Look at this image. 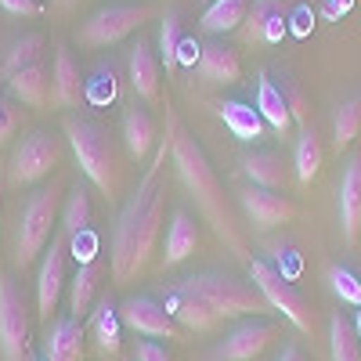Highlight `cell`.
<instances>
[{
    "label": "cell",
    "instance_id": "obj_13",
    "mask_svg": "<svg viewBox=\"0 0 361 361\" xmlns=\"http://www.w3.org/2000/svg\"><path fill=\"white\" fill-rule=\"evenodd\" d=\"M238 206H243V214L250 217V224L257 231L289 224L296 217V202L286 192H267V188H257V185L238 192Z\"/></svg>",
    "mask_w": 361,
    "mask_h": 361
},
{
    "label": "cell",
    "instance_id": "obj_5",
    "mask_svg": "<svg viewBox=\"0 0 361 361\" xmlns=\"http://www.w3.org/2000/svg\"><path fill=\"white\" fill-rule=\"evenodd\" d=\"M58 195H62V188L51 180L47 188H37L33 195H29V202L22 206L18 235H15V264H18V267L33 264V260L47 250L51 224H54V217H58Z\"/></svg>",
    "mask_w": 361,
    "mask_h": 361
},
{
    "label": "cell",
    "instance_id": "obj_1",
    "mask_svg": "<svg viewBox=\"0 0 361 361\" xmlns=\"http://www.w3.org/2000/svg\"><path fill=\"white\" fill-rule=\"evenodd\" d=\"M166 159H170V123L156 148V159L145 166V177L137 180V192L116 217V228H112V279L116 282L137 279L156 253L159 228H163V202H166L159 170L166 166Z\"/></svg>",
    "mask_w": 361,
    "mask_h": 361
},
{
    "label": "cell",
    "instance_id": "obj_34",
    "mask_svg": "<svg viewBox=\"0 0 361 361\" xmlns=\"http://www.w3.org/2000/svg\"><path fill=\"white\" fill-rule=\"evenodd\" d=\"M62 231L73 238L80 231H90V195L87 188H73L69 199H66V209H62Z\"/></svg>",
    "mask_w": 361,
    "mask_h": 361
},
{
    "label": "cell",
    "instance_id": "obj_41",
    "mask_svg": "<svg viewBox=\"0 0 361 361\" xmlns=\"http://www.w3.org/2000/svg\"><path fill=\"white\" fill-rule=\"evenodd\" d=\"M279 361H307V354L293 343V347H286V350H282V357H279Z\"/></svg>",
    "mask_w": 361,
    "mask_h": 361
},
{
    "label": "cell",
    "instance_id": "obj_25",
    "mask_svg": "<svg viewBox=\"0 0 361 361\" xmlns=\"http://www.w3.org/2000/svg\"><path fill=\"white\" fill-rule=\"evenodd\" d=\"M11 83V94L15 102L29 105V109H44L51 102V76L44 66H33V69H22L18 76L8 80Z\"/></svg>",
    "mask_w": 361,
    "mask_h": 361
},
{
    "label": "cell",
    "instance_id": "obj_12",
    "mask_svg": "<svg viewBox=\"0 0 361 361\" xmlns=\"http://www.w3.org/2000/svg\"><path fill=\"white\" fill-rule=\"evenodd\" d=\"M279 336V325L275 322H264V318H250L243 325H235L231 333L209 350L214 361H253L267 350V343Z\"/></svg>",
    "mask_w": 361,
    "mask_h": 361
},
{
    "label": "cell",
    "instance_id": "obj_8",
    "mask_svg": "<svg viewBox=\"0 0 361 361\" xmlns=\"http://www.w3.org/2000/svg\"><path fill=\"white\" fill-rule=\"evenodd\" d=\"M250 282L260 289V296L267 300V307L282 311V318H289L300 333H311V307H307L304 293H300L275 264L250 260Z\"/></svg>",
    "mask_w": 361,
    "mask_h": 361
},
{
    "label": "cell",
    "instance_id": "obj_9",
    "mask_svg": "<svg viewBox=\"0 0 361 361\" xmlns=\"http://www.w3.org/2000/svg\"><path fill=\"white\" fill-rule=\"evenodd\" d=\"M0 354L4 361H25L29 354V307L11 275L0 279Z\"/></svg>",
    "mask_w": 361,
    "mask_h": 361
},
{
    "label": "cell",
    "instance_id": "obj_10",
    "mask_svg": "<svg viewBox=\"0 0 361 361\" xmlns=\"http://www.w3.org/2000/svg\"><path fill=\"white\" fill-rule=\"evenodd\" d=\"M66 253H69V235L66 231L51 235V246L44 250L40 275H37V314L44 322H51V314L58 307V296L66 289Z\"/></svg>",
    "mask_w": 361,
    "mask_h": 361
},
{
    "label": "cell",
    "instance_id": "obj_19",
    "mask_svg": "<svg viewBox=\"0 0 361 361\" xmlns=\"http://www.w3.org/2000/svg\"><path fill=\"white\" fill-rule=\"evenodd\" d=\"M51 102L58 109H76L83 102V76H80V66L76 58L58 47L54 51V73H51Z\"/></svg>",
    "mask_w": 361,
    "mask_h": 361
},
{
    "label": "cell",
    "instance_id": "obj_11",
    "mask_svg": "<svg viewBox=\"0 0 361 361\" xmlns=\"http://www.w3.org/2000/svg\"><path fill=\"white\" fill-rule=\"evenodd\" d=\"M119 318H123L127 329H134L137 336L148 340H180V325L170 318V311L152 296H130L119 304Z\"/></svg>",
    "mask_w": 361,
    "mask_h": 361
},
{
    "label": "cell",
    "instance_id": "obj_30",
    "mask_svg": "<svg viewBox=\"0 0 361 361\" xmlns=\"http://www.w3.org/2000/svg\"><path fill=\"white\" fill-rule=\"evenodd\" d=\"M119 325H123V318H119V307L112 300H102V304L90 311V333H94V340L105 354L119 350Z\"/></svg>",
    "mask_w": 361,
    "mask_h": 361
},
{
    "label": "cell",
    "instance_id": "obj_21",
    "mask_svg": "<svg viewBox=\"0 0 361 361\" xmlns=\"http://www.w3.org/2000/svg\"><path fill=\"white\" fill-rule=\"evenodd\" d=\"M199 246V224L192 221L188 209H173V221L166 228V243H163V264L173 267L180 260H188Z\"/></svg>",
    "mask_w": 361,
    "mask_h": 361
},
{
    "label": "cell",
    "instance_id": "obj_35",
    "mask_svg": "<svg viewBox=\"0 0 361 361\" xmlns=\"http://www.w3.org/2000/svg\"><path fill=\"white\" fill-rule=\"evenodd\" d=\"M329 282H333V293L343 300V304L361 307V279L354 275L350 267H333L329 271Z\"/></svg>",
    "mask_w": 361,
    "mask_h": 361
},
{
    "label": "cell",
    "instance_id": "obj_23",
    "mask_svg": "<svg viewBox=\"0 0 361 361\" xmlns=\"http://www.w3.org/2000/svg\"><path fill=\"white\" fill-rule=\"evenodd\" d=\"M123 141H127V152L134 159H145L156 148V119L137 102L127 105V112H123Z\"/></svg>",
    "mask_w": 361,
    "mask_h": 361
},
{
    "label": "cell",
    "instance_id": "obj_4",
    "mask_svg": "<svg viewBox=\"0 0 361 361\" xmlns=\"http://www.w3.org/2000/svg\"><path fill=\"white\" fill-rule=\"evenodd\" d=\"M62 130L73 145V156H76L80 170L87 173V180L105 199H116L119 195V152H116L109 130L83 116H66Z\"/></svg>",
    "mask_w": 361,
    "mask_h": 361
},
{
    "label": "cell",
    "instance_id": "obj_6",
    "mask_svg": "<svg viewBox=\"0 0 361 361\" xmlns=\"http://www.w3.org/2000/svg\"><path fill=\"white\" fill-rule=\"evenodd\" d=\"M152 18H156V8L148 4H109V8H98L94 15H87V22L76 29V40L83 47H112L119 40H127L130 33H137Z\"/></svg>",
    "mask_w": 361,
    "mask_h": 361
},
{
    "label": "cell",
    "instance_id": "obj_32",
    "mask_svg": "<svg viewBox=\"0 0 361 361\" xmlns=\"http://www.w3.org/2000/svg\"><path fill=\"white\" fill-rule=\"evenodd\" d=\"M180 51H185V25H180L177 11H166L159 25V62L166 66V73L180 66Z\"/></svg>",
    "mask_w": 361,
    "mask_h": 361
},
{
    "label": "cell",
    "instance_id": "obj_18",
    "mask_svg": "<svg viewBox=\"0 0 361 361\" xmlns=\"http://www.w3.org/2000/svg\"><path fill=\"white\" fill-rule=\"evenodd\" d=\"M199 76L206 83H238L243 80V58L228 44H202L199 47Z\"/></svg>",
    "mask_w": 361,
    "mask_h": 361
},
{
    "label": "cell",
    "instance_id": "obj_26",
    "mask_svg": "<svg viewBox=\"0 0 361 361\" xmlns=\"http://www.w3.org/2000/svg\"><path fill=\"white\" fill-rule=\"evenodd\" d=\"M243 170L246 177L253 180L257 188H267V192H286V166L275 152H253L243 159Z\"/></svg>",
    "mask_w": 361,
    "mask_h": 361
},
{
    "label": "cell",
    "instance_id": "obj_22",
    "mask_svg": "<svg viewBox=\"0 0 361 361\" xmlns=\"http://www.w3.org/2000/svg\"><path fill=\"white\" fill-rule=\"evenodd\" d=\"M217 112H221V119H224V127H228L238 141L257 145V141L267 137V123H264V116L257 112V105H246V102H221Z\"/></svg>",
    "mask_w": 361,
    "mask_h": 361
},
{
    "label": "cell",
    "instance_id": "obj_3",
    "mask_svg": "<svg viewBox=\"0 0 361 361\" xmlns=\"http://www.w3.org/2000/svg\"><path fill=\"white\" fill-rule=\"evenodd\" d=\"M166 123H170V163L180 177V185L188 188V195L195 199L202 221L214 228V235L235 253V257H246V238L238 231V221H235V209L224 195V185L217 180L214 166H209L202 145L177 123L173 109L166 105Z\"/></svg>",
    "mask_w": 361,
    "mask_h": 361
},
{
    "label": "cell",
    "instance_id": "obj_29",
    "mask_svg": "<svg viewBox=\"0 0 361 361\" xmlns=\"http://www.w3.org/2000/svg\"><path fill=\"white\" fill-rule=\"evenodd\" d=\"M329 357L333 361H361V333L343 314H333V322H329Z\"/></svg>",
    "mask_w": 361,
    "mask_h": 361
},
{
    "label": "cell",
    "instance_id": "obj_36",
    "mask_svg": "<svg viewBox=\"0 0 361 361\" xmlns=\"http://www.w3.org/2000/svg\"><path fill=\"white\" fill-rule=\"evenodd\" d=\"M18 127H22V109H15L8 98H0V145H8Z\"/></svg>",
    "mask_w": 361,
    "mask_h": 361
},
{
    "label": "cell",
    "instance_id": "obj_17",
    "mask_svg": "<svg viewBox=\"0 0 361 361\" xmlns=\"http://www.w3.org/2000/svg\"><path fill=\"white\" fill-rule=\"evenodd\" d=\"M257 112L264 116V123L267 130H275L279 137H289L293 130V109H289V98H286V90L271 80V73H260L257 80Z\"/></svg>",
    "mask_w": 361,
    "mask_h": 361
},
{
    "label": "cell",
    "instance_id": "obj_31",
    "mask_svg": "<svg viewBox=\"0 0 361 361\" xmlns=\"http://www.w3.org/2000/svg\"><path fill=\"white\" fill-rule=\"evenodd\" d=\"M44 44H47V40H44L40 33H25V37H18V40L8 47V58H4V76L11 80V76H18L22 69L40 66Z\"/></svg>",
    "mask_w": 361,
    "mask_h": 361
},
{
    "label": "cell",
    "instance_id": "obj_24",
    "mask_svg": "<svg viewBox=\"0 0 361 361\" xmlns=\"http://www.w3.org/2000/svg\"><path fill=\"white\" fill-rule=\"evenodd\" d=\"M253 0H209L206 11H202V29L209 37H221V33H235V29L246 25Z\"/></svg>",
    "mask_w": 361,
    "mask_h": 361
},
{
    "label": "cell",
    "instance_id": "obj_39",
    "mask_svg": "<svg viewBox=\"0 0 361 361\" xmlns=\"http://www.w3.org/2000/svg\"><path fill=\"white\" fill-rule=\"evenodd\" d=\"M137 361H170V354H166V347H159L152 340H141L137 343Z\"/></svg>",
    "mask_w": 361,
    "mask_h": 361
},
{
    "label": "cell",
    "instance_id": "obj_20",
    "mask_svg": "<svg viewBox=\"0 0 361 361\" xmlns=\"http://www.w3.org/2000/svg\"><path fill=\"white\" fill-rule=\"evenodd\" d=\"M44 357L47 361H83V329L80 322L69 318H54L44 333Z\"/></svg>",
    "mask_w": 361,
    "mask_h": 361
},
{
    "label": "cell",
    "instance_id": "obj_42",
    "mask_svg": "<svg viewBox=\"0 0 361 361\" xmlns=\"http://www.w3.org/2000/svg\"><path fill=\"white\" fill-rule=\"evenodd\" d=\"M25 361H47V357H44V354H33V350H29V354H25Z\"/></svg>",
    "mask_w": 361,
    "mask_h": 361
},
{
    "label": "cell",
    "instance_id": "obj_14",
    "mask_svg": "<svg viewBox=\"0 0 361 361\" xmlns=\"http://www.w3.org/2000/svg\"><path fill=\"white\" fill-rule=\"evenodd\" d=\"M293 0H253L246 15V40L250 44H279L289 33Z\"/></svg>",
    "mask_w": 361,
    "mask_h": 361
},
{
    "label": "cell",
    "instance_id": "obj_33",
    "mask_svg": "<svg viewBox=\"0 0 361 361\" xmlns=\"http://www.w3.org/2000/svg\"><path fill=\"white\" fill-rule=\"evenodd\" d=\"M357 130H361V98H347L333 116V148L336 152H347Z\"/></svg>",
    "mask_w": 361,
    "mask_h": 361
},
{
    "label": "cell",
    "instance_id": "obj_16",
    "mask_svg": "<svg viewBox=\"0 0 361 361\" xmlns=\"http://www.w3.org/2000/svg\"><path fill=\"white\" fill-rule=\"evenodd\" d=\"M340 228L343 243L354 246L361 231V156H350L340 177Z\"/></svg>",
    "mask_w": 361,
    "mask_h": 361
},
{
    "label": "cell",
    "instance_id": "obj_37",
    "mask_svg": "<svg viewBox=\"0 0 361 361\" xmlns=\"http://www.w3.org/2000/svg\"><path fill=\"white\" fill-rule=\"evenodd\" d=\"M94 250H98V243H94V235H90V231L73 235V257H76L80 264H90V260H94Z\"/></svg>",
    "mask_w": 361,
    "mask_h": 361
},
{
    "label": "cell",
    "instance_id": "obj_28",
    "mask_svg": "<svg viewBox=\"0 0 361 361\" xmlns=\"http://www.w3.org/2000/svg\"><path fill=\"white\" fill-rule=\"evenodd\" d=\"M322 159H325V148H322V134L307 123L300 130V141H296V177L300 185H311L322 170Z\"/></svg>",
    "mask_w": 361,
    "mask_h": 361
},
{
    "label": "cell",
    "instance_id": "obj_43",
    "mask_svg": "<svg viewBox=\"0 0 361 361\" xmlns=\"http://www.w3.org/2000/svg\"><path fill=\"white\" fill-rule=\"evenodd\" d=\"M58 4H62V8H73V4H80V0H58Z\"/></svg>",
    "mask_w": 361,
    "mask_h": 361
},
{
    "label": "cell",
    "instance_id": "obj_38",
    "mask_svg": "<svg viewBox=\"0 0 361 361\" xmlns=\"http://www.w3.org/2000/svg\"><path fill=\"white\" fill-rule=\"evenodd\" d=\"M0 8H4L8 15L29 18V15H40V0H0Z\"/></svg>",
    "mask_w": 361,
    "mask_h": 361
},
{
    "label": "cell",
    "instance_id": "obj_15",
    "mask_svg": "<svg viewBox=\"0 0 361 361\" xmlns=\"http://www.w3.org/2000/svg\"><path fill=\"white\" fill-rule=\"evenodd\" d=\"M159 69H163V62L156 58V47L148 40H137L127 58V76H130V90L145 105L159 102Z\"/></svg>",
    "mask_w": 361,
    "mask_h": 361
},
{
    "label": "cell",
    "instance_id": "obj_2",
    "mask_svg": "<svg viewBox=\"0 0 361 361\" xmlns=\"http://www.w3.org/2000/svg\"><path fill=\"white\" fill-rule=\"evenodd\" d=\"M163 307L170 311V318L177 325L192 329V333H209V329H217L224 318L264 314L267 300L260 296V289L253 282L206 271V275H192L185 282L170 286Z\"/></svg>",
    "mask_w": 361,
    "mask_h": 361
},
{
    "label": "cell",
    "instance_id": "obj_7",
    "mask_svg": "<svg viewBox=\"0 0 361 361\" xmlns=\"http://www.w3.org/2000/svg\"><path fill=\"white\" fill-rule=\"evenodd\" d=\"M58 163H62V137L51 134V130H33L29 137H22V145L11 152V163H8V185L15 188H29L44 180Z\"/></svg>",
    "mask_w": 361,
    "mask_h": 361
},
{
    "label": "cell",
    "instance_id": "obj_40",
    "mask_svg": "<svg viewBox=\"0 0 361 361\" xmlns=\"http://www.w3.org/2000/svg\"><path fill=\"white\" fill-rule=\"evenodd\" d=\"M350 8H354V0H329V4H325V15H329V18H343Z\"/></svg>",
    "mask_w": 361,
    "mask_h": 361
},
{
    "label": "cell",
    "instance_id": "obj_44",
    "mask_svg": "<svg viewBox=\"0 0 361 361\" xmlns=\"http://www.w3.org/2000/svg\"><path fill=\"white\" fill-rule=\"evenodd\" d=\"M0 199H4V173H0Z\"/></svg>",
    "mask_w": 361,
    "mask_h": 361
},
{
    "label": "cell",
    "instance_id": "obj_27",
    "mask_svg": "<svg viewBox=\"0 0 361 361\" xmlns=\"http://www.w3.org/2000/svg\"><path fill=\"white\" fill-rule=\"evenodd\" d=\"M98 279H102V264H98V260L76 267V275H73V282H69V314H73V318H83V314L90 311V300H94Z\"/></svg>",
    "mask_w": 361,
    "mask_h": 361
}]
</instances>
